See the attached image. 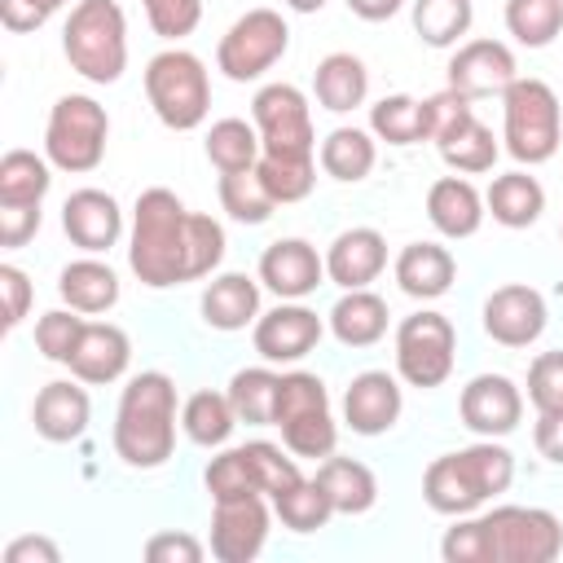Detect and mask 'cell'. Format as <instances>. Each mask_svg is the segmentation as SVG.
Segmentation results:
<instances>
[{
	"label": "cell",
	"instance_id": "6da1fadb",
	"mask_svg": "<svg viewBox=\"0 0 563 563\" xmlns=\"http://www.w3.org/2000/svg\"><path fill=\"white\" fill-rule=\"evenodd\" d=\"M224 224L207 211H189L167 185H150L132 202L128 233V268L141 286L167 290L185 282H202L224 260Z\"/></svg>",
	"mask_w": 563,
	"mask_h": 563
},
{
	"label": "cell",
	"instance_id": "7a4b0ae2",
	"mask_svg": "<svg viewBox=\"0 0 563 563\" xmlns=\"http://www.w3.org/2000/svg\"><path fill=\"white\" fill-rule=\"evenodd\" d=\"M176 383L163 369H141L119 391L110 444L114 457L132 471H158L176 453Z\"/></svg>",
	"mask_w": 563,
	"mask_h": 563
},
{
	"label": "cell",
	"instance_id": "3957f363",
	"mask_svg": "<svg viewBox=\"0 0 563 563\" xmlns=\"http://www.w3.org/2000/svg\"><path fill=\"white\" fill-rule=\"evenodd\" d=\"M515 484V453L501 440H475L466 449L440 453L422 475V501L435 515L462 519L475 515L484 501L506 493Z\"/></svg>",
	"mask_w": 563,
	"mask_h": 563
},
{
	"label": "cell",
	"instance_id": "277c9868",
	"mask_svg": "<svg viewBox=\"0 0 563 563\" xmlns=\"http://www.w3.org/2000/svg\"><path fill=\"white\" fill-rule=\"evenodd\" d=\"M62 53L88 84H119L128 70V13L119 0H75L62 26Z\"/></svg>",
	"mask_w": 563,
	"mask_h": 563
},
{
	"label": "cell",
	"instance_id": "5b68a950",
	"mask_svg": "<svg viewBox=\"0 0 563 563\" xmlns=\"http://www.w3.org/2000/svg\"><path fill=\"white\" fill-rule=\"evenodd\" d=\"M145 101L154 110V119L172 132H194L207 123L211 114V75L202 66L198 53L172 44L163 53H154L145 62Z\"/></svg>",
	"mask_w": 563,
	"mask_h": 563
},
{
	"label": "cell",
	"instance_id": "8992f818",
	"mask_svg": "<svg viewBox=\"0 0 563 563\" xmlns=\"http://www.w3.org/2000/svg\"><path fill=\"white\" fill-rule=\"evenodd\" d=\"M559 136H563V106L554 97V88L537 75H519L506 92H501V141L506 154L519 167H541L559 154Z\"/></svg>",
	"mask_w": 563,
	"mask_h": 563
},
{
	"label": "cell",
	"instance_id": "52a82bcc",
	"mask_svg": "<svg viewBox=\"0 0 563 563\" xmlns=\"http://www.w3.org/2000/svg\"><path fill=\"white\" fill-rule=\"evenodd\" d=\"M110 145V114L97 97L88 92H66L53 101L48 123H44V154L57 172L84 176L97 172Z\"/></svg>",
	"mask_w": 563,
	"mask_h": 563
},
{
	"label": "cell",
	"instance_id": "ba28073f",
	"mask_svg": "<svg viewBox=\"0 0 563 563\" xmlns=\"http://www.w3.org/2000/svg\"><path fill=\"white\" fill-rule=\"evenodd\" d=\"M391 347H396V374L418 391H435L453 374L457 330H453V321L444 312L418 308V312L400 317V325L391 334Z\"/></svg>",
	"mask_w": 563,
	"mask_h": 563
},
{
	"label": "cell",
	"instance_id": "9c48e42d",
	"mask_svg": "<svg viewBox=\"0 0 563 563\" xmlns=\"http://www.w3.org/2000/svg\"><path fill=\"white\" fill-rule=\"evenodd\" d=\"M286 48H290L286 18L268 4H260L229 22V31L216 44V70L233 84H251V79H264L286 57Z\"/></svg>",
	"mask_w": 563,
	"mask_h": 563
},
{
	"label": "cell",
	"instance_id": "30bf717a",
	"mask_svg": "<svg viewBox=\"0 0 563 563\" xmlns=\"http://www.w3.org/2000/svg\"><path fill=\"white\" fill-rule=\"evenodd\" d=\"M479 519L488 563H554L563 554V519L545 506H493Z\"/></svg>",
	"mask_w": 563,
	"mask_h": 563
},
{
	"label": "cell",
	"instance_id": "8fae6325",
	"mask_svg": "<svg viewBox=\"0 0 563 563\" xmlns=\"http://www.w3.org/2000/svg\"><path fill=\"white\" fill-rule=\"evenodd\" d=\"M251 123L260 132L264 154H286V158H312L317 154V128H312V106L303 88L295 84H264L251 97Z\"/></svg>",
	"mask_w": 563,
	"mask_h": 563
},
{
	"label": "cell",
	"instance_id": "7c38bea8",
	"mask_svg": "<svg viewBox=\"0 0 563 563\" xmlns=\"http://www.w3.org/2000/svg\"><path fill=\"white\" fill-rule=\"evenodd\" d=\"M273 528V501L264 493L211 501V554L220 563H251Z\"/></svg>",
	"mask_w": 563,
	"mask_h": 563
},
{
	"label": "cell",
	"instance_id": "4fadbf2b",
	"mask_svg": "<svg viewBox=\"0 0 563 563\" xmlns=\"http://www.w3.org/2000/svg\"><path fill=\"white\" fill-rule=\"evenodd\" d=\"M479 325L501 347H532L550 325L545 295L537 286H528V282H506L484 299Z\"/></svg>",
	"mask_w": 563,
	"mask_h": 563
},
{
	"label": "cell",
	"instance_id": "5bb4252c",
	"mask_svg": "<svg viewBox=\"0 0 563 563\" xmlns=\"http://www.w3.org/2000/svg\"><path fill=\"white\" fill-rule=\"evenodd\" d=\"M325 334V321L303 299H282L277 308L260 312L251 325V343L268 365H299Z\"/></svg>",
	"mask_w": 563,
	"mask_h": 563
},
{
	"label": "cell",
	"instance_id": "9a60e30c",
	"mask_svg": "<svg viewBox=\"0 0 563 563\" xmlns=\"http://www.w3.org/2000/svg\"><path fill=\"white\" fill-rule=\"evenodd\" d=\"M457 418L484 440H501L523 422V387L510 374H475L457 391Z\"/></svg>",
	"mask_w": 563,
	"mask_h": 563
},
{
	"label": "cell",
	"instance_id": "2e32d148",
	"mask_svg": "<svg viewBox=\"0 0 563 563\" xmlns=\"http://www.w3.org/2000/svg\"><path fill=\"white\" fill-rule=\"evenodd\" d=\"M444 75H449V88H457L462 97L479 101V97H501L519 79V66H515L510 44L479 35V40H462L453 48Z\"/></svg>",
	"mask_w": 563,
	"mask_h": 563
},
{
	"label": "cell",
	"instance_id": "e0dca14e",
	"mask_svg": "<svg viewBox=\"0 0 563 563\" xmlns=\"http://www.w3.org/2000/svg\"><path fill=\"white\" fill-rule=\"evenodd\" d=\"M255 277L277 299H308L325 282V251H317L308 238H277L264 246Z\"/></svg>",
	"mask_w": 563,
	"mask_h": 563
},
{
	"label": "cell",
	"instance_id": "ac0fdd59",
	"mask_svg": "<svg viewBox=\"0 0 563 563\" xmlns=\"http://www.w3.org/2000/svg\"><path fill=\"white\" fill-rule=\"evenodd\" d=\"M62 233L84 255H106L123 238V207H119V198L106 194V189H92V185L66 194V202H62Z\"/></svg>",
	"mask_w": 563,
	"mask_h": 563
},
{
	"label": "cell",
	"instance_id": "d6986e66",
	"mask_svg": "<svg viewBox=\"0 0 563 563\" xmlns=\"http://www.w3.org/2000/svg\"><path fill=\"white\" fill-rule=\"evenodd\" d=\"M405 391L387 369H361L343 391V422L356 435H387L400 422Z\"/></svg>",
	"mask_w": 563,
	"mask_h": 563
},
{
	"label": "cell",
	"instance_id": "ffe728a7",
	"mask_svg": "<svg viewBox=\"0 0 563 563\" xmlns=\"http://www.w3.org/2000/svg\"><path fill=\"white\" fill-rule=\"evenodd\" d=\"M31 422H35V435H40V440H48V444H75V440L88 431V422H92L88 383H79L75 374L44 383V387L35 391Z\"/></svg>",
	"mask_w": 563,
	"mask_h": 563
},
{
	"label": "cell",
	"instance_id": "44dd1931",
	"mask_svg": "<svg viewBox=\"0 0 563 563\" xmlns=\"http://www.w3.org/2000/svg\"><path fill=\"white\" fill-rule=\"evenodd\" d=\"M383 268H387V238L369 224H352L325 246V282H334L339 290H365L369 282L383 277Z\"/></svg>",
	"mask_w": 563,
	"mask_h": 563
},
{
	"label": "cell",
	"instance_id": "7402d4cb",
	"mask_svg": "<svg viewBox=\"0 0 563 563\" xmlns=\"http://www.w3.org/2000/svg\"><path fill=\"white\" fill-rule=\"evenodd\" d=\"M128 365H132V339L114 321H88L79 343H75V352H70V361H66V369L88 387L119 383L128 374Z\"/></svg>",
	"mask_w": 563,
	"mask_h": 563
},
{
	"label": "cell",
	"instance_id": "603a6c76",
	"mask_svg": "<svg viewBox=\"0 0 563 563\" xmlns=\"http://www.w3.org/2000/svg\"><path fill=\"white\" fill-rule=\"evenodd\" d=\"M484 216H488L484 194H479L462 172L440 176V180L427 189V220H431V229H435L440 238H449V242L475 238L479 224H484Z\"/></svg>",
	"mask_w": 563,
	"mask_h": 563
},
{
	"label": "cell",
	"instance_id": "cb8c5ba5",
	"mask_svg": "<svg viewBox=\"0 0 563 563\" xmlns=\"http://www.w3.org/2000/svg\"><path fill=\"white\" fill-rule=\"evenodd\" d=\"M391 277H396V286H400L409 299L431 303V299H440V295L453 290V282H457V260H453V251L440 246V242H409V246H400V255H396V264H391Z\"/></svg>",
	"mask_w": 563,
	"mask_h": 563
},
{
	"label": "cell",
	"instance_id": "d4e9b609",
	"mask_svg": "<svg viewBox=\"0 0 563 563\" xmlns=\"http://www.w3.org/2000/svg\"><path fill=\"white\" fill-rule=\"evenodd\" d=\"M260 277H246V273H211V282L202 286V299H198V312L211 330L220 334H238L246 325H255L260 317Z\"/></svg>",
	"mask_w": 563,
	"mask_h": 563
},
{
	"label": "cell",
	"instance_id": "484cf974",
	"mask_svg": "<svg viewBox=\"0 0 563 563\" xmlns=\"http://www.w3.org/2000/svg\"><path fill=\"white\" fill-rule=\"evenodd\" d=\"M57 295L66 308H75L84 317H101L119 303L123 286H119V273L101 255H79L57 273Z\"/></svg>",
	"mask_w": 563,
	"mask_h": 563
},
{
	"label": "cell",
	"instance_id": "4316f807",
	"mask_svg": "<svg viewBox=\"0 0 563 563\" xmlns=\"http://www.w3.org/2000/svg\"><path fill=\"white\" fill-rule=\"evenodd\" d=\"M387 321H391L387 299L374 295L369 286L365 290H343L334 299V308L325 312V325L343 347H374L387 334Z\"/></svg>",
	"mask_w": 563,
	"mask_h": 563
},
{
	"label": "cell",
	"instance_id": "83f0119b",
	"mask_svg": "<svg viewBox=\"0 0 563 563\" xmlns=\"http://www.w3.org/2000/svg\"><path fill=\"white\" fill-rule=\"evenodd\" d=\"M312 97L330 114H347V110L365 106V97H369V70H365V62L356 53H343V48L339 53H325L317 62V70H312Z\"/></svg>",
	"mask_w": 563,
	"mask_h": 563
},
{
	"label": "cell",
	"instance_id": "f1b7e54d",
	"mask_svg": "<svg viewBox=\"0 0 563 563\" xmlns=\"http://www.w3.org/2000/svg\"><path fill=\"white\" fill-rule=\"evenodd\" d=\"M484 207L501 229H532L541 220V211H545V189H541L537 176L515 167V172H501V176L488 180Z\"/></svg>",
	"mask_w": 563,
	"mask_h": 563
},
{
	"label": "cell",
	"instance_id": "f546056e",
	"mask_svg": "<svg viewBox=\"0 0 563 563\" xmlns=\"http://www.w3.org/2000/svg\"><path fill=\"white\" fill-rule=\"evenodd\" d=\"M435 150H440L444 167H453V172H462V176H484V172H493V163H497V154H501L493 128H488L475 110L462 114L453 128H444V132L435 136Z\"/></svg>",
	"mask_w": 563,
	"mask_h": 563
},
{
	"label": "cell",
	"instance_id": "4dcf8cb0",
	"mask_svg": "<svg viewBox=\"0 0 563 563\" xmlns=\"http://www.w3.org/2000/svg\"><path fill=\"white\" fill-rule=\"evenodd\" d=\"M317 163H321V172L330 176V180H339V185H361L369 172H374V163H378V136L369 132V128H334V132H325V141H321V150H317Z\"/></svg>",
	"mask_w": 563,
	"mask_h": 563
},
{
	"label": "cell",
	"instance_id": "1f68e13d",
	"mask_svg": "<svg viewBox=\"0 0 563 563\" xmlns=\"http://www.w3.org/2000/svg\"><path fill=\"white\" fill-rule=\"evenodd\" d=\"M317 484L325 488L334 515H365V510H374V501H378V479H374V471H369L365 462H356V457H339V453L321 457V462H317Z\"/></svg>",
	"mask_w": 563,
	"mask_h": 563
},
{
	"label": "cell",
	"instance_id": "d6a6232c",
	"mask_svg": "<svg viewBox=\"0 0 563 563\" xmlns=\"http://www.w3.org/2000/svg\"><path fill=\"white\" fill-rule=\"evenodd\" d=\"M233 427H238V413H233L229 391L202 387V391H194V396L180 405V431H185V440L198 444V449H224L229 435H233Z\"/></svg>",
	"mask_w": 563,
	"mask_h": 563
},
{
	"label": "cell",
	"instance_id": "836d02e7",
	"mask_svg": "<svg viewBox=\"0 0 563 563\" xmlns=\"http://www.w3.org/2000/svg\"><path fill=\"white\" fill-rule=\"evenodd\" d=\"M53 189V163L35 150H9L0 158V207H44Z\"/></svg>",
	"mask_w": 563,
	"mask_h": 563
},
{
	"label": "cell",
	"instance_id": "e575fe53",
	"mask_svg": "<svg viewBox=\"0 0 563 563\" xmlns=\"http://www.w3.org/2000/svg\"><path fill=\"white\" fill-rule=\"evenodd\" d=\"M413 35L427 48H457L462 35H471L475 4L471 0H409Z\"/></svg>",
	"mask_w": 563,
	"mask_h": 563
},
{
	"label": "cell",
	"instance_id": "d590c367",
	"mask_svg": "<svg viewBox=\"0 0 563 563\" xmlns=\"http://www.w3.org/2000/svg\"><path fill=\"white\" fill-rule=\"evenodd\" d=\"M202 150H207V163H211L220 176H224V172H246V167H255L260 154H264L255 123H251V119H238V114L216 119V123L207 128Z\"/></svg>",
	"mask_w": 563,
	"mask_h": 563
},
{
	"label": "cell",
	"instance_id": "8d00e7d4",
	"mask_svg": "<svg viewBox=\"0 0 563 563\" xmlns=\"http://www.w3.org/2000/svg\"><path fill=\"white\" fill-rule=\"evenodd\" d=\"M277 383H282V374L268 369V361H264V365H246V369H238V374L229 378V387H224L229 400H233L238 422H246V427H273Z\"/></svg>",
	"mask_w": 563,
	"mask_h": 563
},
{
	"label": "cell",
	"instance_id": "74e56055",
	"mask_svg": "<svg viewBox=\"0 0 563 563\" xmlns=\"http://www.w3.org/2000/svg\"><path fill=\"white\" fill-rule=\"evenodd\" d=\"M268 501H273V515L282 519V528H290V532H299V537L321 532V528L334 519V506H330L325 488L317 484V475L295 479L290 488H282V493L268 497Z\"/></svg>",
	"mask_w": 563,
	"mask_h": 563
},
{
	"label": "cell",
	"instance_id": "f35d334b",
	"mask_svg": "<svg viewBox=\"0 0 563 563\" xmlns=\"http://www.w3.org/2000/svg\"><path fill=\"white\" fill-rule=\"evenodd\" d=\"M369 132L396 150L418 145V141H427V106L409 92H391L369 106Z\"/></svg>",
	"mask_w": 563,
	"mask_h": 563
},
{
	"label": "cell",
	"instance_id": "ab89813d",
	"mask_svg": "<svg viewBox=\"0 0 563 563\" xmlns=\"http://www.w3.org/2000/svg\"><path fill=\"white\" fill-rule=\"evenodd\" d=\"M506 31L523 48H550L563 31V0H506Z\"/></svg>",
	"mask_w": 563,
	"mask_h": 563
},
{
	"label": "cell",
	"instance_id": "60d3db41",
	"mask_svg": "<svg viewBox=\"0 0 563 563\" xmlns=\"http://www.w3.org/2000/svg\"><path fill=\"white\" fill-rule=\"evenodd\" d=\"M216 194H220V207L229 211V220H238V224H264V220L277 211V198L268 194V185L260 180L255 167H246V172H224Z\"/></svg>",
	"mask_w": 563,
	"mask_h": 563
},
{
	"label": "cell",
	"instance_id": "b9f144b4",
	"mask_svg": "<svg viewBox=\"0 0 563 563\" xmlns=\"http://www.w3.org/2000/svg\"><path fill=\"white\" fill-rule=\"evenodd\" d=\"M260 180L268 185V194L277 198V207L303 202L317 189V154L312 158H286V154H260L255 163Z\"/></svg>",
	"mask_w": 563,
	"mask_h": 563
},
{
	"label": "cell",
	"instance_id": "7bdbcfd3",
	"mask_svg": "<svg viewBox=\"0 0 563 563\" xmlns=\"http://www.w3.org/2000/svg\"><path fill=\"white\" fill-rule=\"evenodd\" d=\"M277 431H282V444H286L295 457H312V462L330 457L334 444H339V422H334L330 409H312V413L286 418Z\"/></svg>",
	"mask_w": 563,
	"mask_h": 563
},
{
	"label": "cell",
	"instance_id": "ee69618b",
	"mask_svg": "<svg viewBox=\"0 0 563 563\" xmlns=\"http://www.w3.org/2000/svg\"><path fill=\"white\" fill-rule=\"evenodd\" d=\"M202 484H207L211 501L260 493V479H255V466H251V453H246V444H238V449H220V453L207 462V471H202Z\"/></svg>",
	"mask_w": 563,
	"mask_h": 563
},
{
	"label": "cell",
	"instance_id": "f6af8a7d",
	"mask_svg": "<svg viewBox=\"0 0 563 563\" xmlns=\"http://www.w3.org/2000/svg\"><path fill=\"white\" fill-rule=\"evenodd\" d=\"M84 325H88L84 312H75V308H48L35 321V352L44 361H53V365H66L70 352H75V343H79V334H84Z\"/></svg>",
	"mask_w": 563,
	"mask_h": 563
},
{
	"label": "cell",
	"instance_id": "bcb514c9",
	"mask_svg": "<svg viewBox=\"0 0 563 563\" xmlns=\"http://www.w3.org/2000/svg\"><path fill=\"white\" fill-rule=\"evenodd\" d=\"M141 9H145L150 31L167 44H180L202 22V0H141Z\"/></svg>",
	"mask_w": 563,
	"mask_h": 563
},
{
	"label": "cell",
	"instance_id": "7dc6e473",
	"mask_svg": "<svg viewBox=\"0 0 563 563\" xmlns=\"http://www.w3.org/2000/svg\"><path fill=\"white\" fill-rule=\"evenodd\" d=\"M528 400H532L537 413H559L563 409V347L532 356V365H528Z\"/></svg>",
	"mask_w": 563,
	"mask_h": 563
},
{
	"label": "cell",
	"instance_id": "c3c4849f",
	"mask_svg": "<svg viewBox=\"0 0 563 563\" xmlns=\"http://www.w3.org/2000/svg\"><path fill=\"white\" fill-rule=\"evenodd\" d=\"M440 559L444 563H488V537L479 515H462L444 537H440Z\"/></svg>",
	"mask_w": 563,
	"mask_h": 563
},
{
	"label": "cell",
	"instance_id": "681fc988",
	"mask_svg": "<svg viewBox=\"0 0 563 563\" xmlns=\"http://www.w3.org/2000/svg\"><path fill=\"white\" fill-rule=\"evenodd\" d=\"M66 4L70 0H0V26L9 35H31V31H40Z\"/></svg>",
	"mask_w": 563,
	"mask_h": 563
},
{
	"label": "cell",
	"instance_id": "f907efd6",
	"mask_svg": "<svg viewBox=\"0 0 563 563\" xmlns=\"http://www.w3.org/2000/svg\"><path fill=\"white\" fill-rule=\"evenodd\" d=\"M0 295H4V334L18 330L35 303V286L18 264H0Z\"/></svg>",
	"mask_w": 563,
	"mask_h": 563
},
{
	"label": "cell",
	"instance_id": "816d5d0a",
	"mask_svg": "<svg viewBox=\"0 0 563 563\" xmlns=\"http://www.w3.org/2000/svg\"><path fill=\"white\" fill-rule=\"evenodd\" d=\"M202 554H207V545L198 541V537H189V532H154L150 541H145V559L150 563H202Z\"/></svg>",
	"mask_w": 563,
	"mask_h": 563
},
{
	"label": "cell",
	"instance_id": "f5cc1de1",
	"mask_svg": "<svg viewBox=\"0 0 563 563\" xmlns=\"http://www.w3.org/2000/svg\"><path fill=\"white\" fill-rule=\"evenodd\" d=\"M40 220H44L40 207H0V246L4 251L26 246L40 233Z\"/></svg>",
	"mask_w": 563,
	"mask_h": 563
},
{
	"label": "cell",
	"instance_id": "db71d44e",
	"mask_svg": "<svg viewBox=\"0 0 563 563\" xmlns=\"http://www.w3.org/2000/svg\"><path fill=\"white\" fill-rule=\"evenodd\" d=\"M57 559H62L57 541H48V537H40V532L13 537V541L4 545V563H57Z\"/></svg>",
	"mask_w": 563,
	"mask_h": 563
},
{
	"label": "cell",
	"instance_id": "11a10c76",
	"mask_svg": "<svg viewBox=\"0 0 563 563\" xmlns=\"http://www.w3.org/2000/svg\"><path fill=\"white\" fill-rule=\"evenodd\" d=\"M532 444L550 466H563V409L559 413H537L532 422Z\"/></svg>",
	"mask_w": 563,
	"mask_h": 563
},
{
	"label": "cell",
	"instance_id": "9f6ffc18",
	"mask_svg": "<svg viewBox=\"0 0 563 563\" xmlns=\"http://www.w3.org/2000/svg\"><path fill=\"white\" fill-rule=\"evenodd\" d=\"M347 4V13H356L361 22H387V18H396L400 9H405V0H343Z\"/></svg>",
	"mask_w": 563,
	"mask_h": 563
},
{
	"label": "cell",
	"instance_id": "6f0895ef",
	"mask_svg": "<svg viewBox=\"0 0 563 563\" xmlns=\"http://www.w3.org/2000/svg\"><path fill=\"white\" fill-rule=\"evenodd\" d=\"M330 0H286V9H295V13H321Z\"/></svg>",
	"mask_w": 563,
	"mask_h": 563
},
{
	"label": "cell",
	"instance_id": "680465c9",
	"mask_svg": "<svg viewBox=\"0 0 563 563\" xmlns=\"http://www.w3.org/2000/svg\"><path fill=\"white\" fill-rule=\"evenodd\" d=\"M559 238H563V224H559Z\"/></svg>",
	"mask_w": 563,
	"mask_h": 563
}]
</instances>
